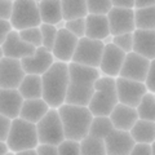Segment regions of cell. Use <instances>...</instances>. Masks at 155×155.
Here are the masks:
<instances>
[{
    "label": "cell",
    "mask_w": 155,
    "mask_h": 155,
    "mask_svg": "<svg viewBox=\"0 0 155 155\" xmlns=\"http://www.w3.org/2000/svg\"><path fill=\"white\" fill-rule=\"evenodd\" d=\"M58 155H80V142L65 140L57 146Z\"/></svg>",
    "instance_id": "obj_35"
},
{
    "label": "cell",
    "mask_w": 155,
    "mask_h": 155,
    "mask_svg": "<svg viewBox=\"0 0 155 155\" xmlns=\"http://www.w3.org/2000/svg\"><path fill=\"white\" fill-rule=\"evenodd\" d=\"M145 85L147 88V92L155 94V60L150 61V67H149L146 80H145Z\"/></svg>",
    "instance_id": "obj_37"
},
{
    "label": "cell",
    "mask_w": 155,
    "mask_h": 155,
    "mask_svg": "<svg viewBox=\"0 0 155 155\" xmlns=\"http://www.w3.org/2000/svg\"><path fill=\"white\" fill-rule=\"evenodd\" d=\"M106 155H129L136 145L129 132L114 129L105 140Z\"/></svg>",
    "instance_id": "obj_17"
},
{
    "label": "cell",
    "mask_w": 155,
    "mask_h": 155,
    "mask_svg": "<svg viewBox=\"0 0 155 155\" xmlns=\"http://www.w3.org/2000/svg\"><path fill=\"white\" fill-rule=\"evenodd\" d=\"M60 115L62 128H64L65 140L80 142L88 136L89 127L93 119L88 107L64 104L57 109Z\"/></svg>",
    "instance_id": "obj_3"
},
{
    "label": "cell",
    "mask_w": 155,
    "mask_h": 155,
    "mask_svg": "<svg viewBox=\"0 0 155 155\" xmlns=\"http://www.w3.org/2000/svg\"><path fill=\"white\" fill-rule=\"evenodd\" d=\"M151 151H153V155H155V141L151 143Z\"/></svg>",
    "instance_id": "obj_49"
},
{
    "label": "cell",
    "mask_w": 155,
    "mask_h": 155,
    "mask_svg": "<svg viewBox=\"0 0 155 155\" xmlns=\"http://www.w3.org/2000/svg\"><path fill=\"white\" fill-rule=\"evenodd\" d=\"M101 78L98 69H92L70 62L69 64V88L65 104L88 107L94 93V83Z\"/></svg>",
    "instance_id": "obj_1"
},
{
    "label": "cell",
    "mask_w": 155,
    "mask_h": 155,
    "mask_svg": "<svg viewBox=\"0 0 155 155\" xmlns=\"http://www.w3.org/2000/svg\"><path fill=\"white\" fill-rule=\"evenodd\" d=\"M110 35L118 36L123 34H133L136 30L134 26V9H120L111 8L107 16Z\"/></svg>",
    "instance_id": "obj_11"
},
{
    "label": "cell",
    "mask_w": 155,
    "mask_h": 155,
    "mask_svg": "<svg viewBox=\"0 0 155 155\" xmlns=\"http://www.w3.org/2000/svg\"><path fill=\"white\" fill-rule=\"evenodd\" d=\"M104 43L100 40H92L88 38H81L78 41V47L72 56L71 62L85 67L98 69L101 58L104 54Z\"/></svg>",
    "instance_id": "obj_8"
},
{
    "label": "cell",
    "mask_w": 155,
    "mask_h": 155,
    "mask_svg": "<svg viewBox=\"0 0 155 155\" xmlns=\"http://www.w3.org/2000/svg\"><path fill=\"white\" fill-rule=\"evenodd\" d=\"M41 98L51 109H58L65 104L69 88V64L56 61L41 75Z\"/></svg>",
    "instance_id": "obj_2"
},
{
    "label": "cell",
    "mask_w": 155,
    "mask_h": 155,
    "mask_svg": "<svg viewBox=\"0 0 155 155\" xmlns=\"http://www.w3.org/2000/svg\"><path fill=\"white\" fill-rule=\"evenodd\" d=\"M5 143L9 151L14 154L23 150L36 149L39 145L36 124L28 123L21 118L13 119Z\"/></svg>",
    "instance_id": "obj_5"
},
{
    "label": "cell",
    "mask_w": 155,
    "mask_h": 155,
    "mask_svg": "<svg viewBox=\"0 0 155 155\" xmlns=\"http://www.w3.org/2000/svg\"><path fill=\"white\" fill-rule=\"evenodd\" d=\"M136 30H155V5L145 9H134Z\"/></svg>",
    "instance_id": "obj_28"
},
{
    "label": "cell",
    "mask_w": 155,
    "mask_h": 155,
    "mask_svg": "<svg viewBox=\"0 0 155 155\" xmlns=\"http://www.w3.org/2000/svg\"><path fill=\"white\" fill-rule=\"evenodd\" d=\"M4 58V54H3V51H2V47H0V61Z\"/></svg>",
    "instance_id": "obj_50"
},
{
    "label": "cell",
    "mask_w": 155,
    "mask_h": 155,
    "mask_svg": "<svg viewBox=\"0 0 155 155\" xmlns=\"http://www.w3.org/2000/svg\"><path fill=\"white\" fill-rule=\"evenodd\" d=\"M39 145H52L58 146L65 141V134L62 123L57 109H51L40 122L36 123Z\"/></svg>",
    "instance_id": "obj_7"
},
{
    "label": "cell",
    "mask_w": 155,
    "mask_h": 155,
    "mask_svg": "<svg viewBox=\"0 0 155 155\" xmlns=\"http://www.w3.org/2000/svg\"><path fill=\"white\" fill-rule=\"evenodd\" d=\"M138 114V119L142 120H149V122L155 123V98L154 94L147 92L141 100L138 107L136 109Z\"/></svg>",
    "instance_id": "obj_30"
},
{
    "label": "cell",
    "mask_w": 155,
    "mask_h": 155,
    "mask_svg": "<svg viewBox=\"0 0 155 155\" xmlns=\"http://www.w3.org/2000/svg\"><path fill=\"white\" fill-rule=\"evenodd\" d=\"M25 76L19 60L4 57L0 61V89H18Z\"/></svg>",
    "instance_id": "obj_10"
},
{
    "label": "cell",
    "mask_w": 155,
    "mask_h": 155,
    "mask_svg": "<svg viewBox=\"0 0 155 155\" xmlns=\"http://www.w3.org/2000/svg\"><path fill=\"white\" fill-rule=\"evenodd\" d=\"M102 43H104V45H107V44H111L113 43V36L111 35H109L107 38H105L104 40H102Z\"/></svg>",
    "instance_id": "obj_48"
},
{
    "label": "cell",
    "mask_w": 155,
    "mask_h": 155,
    "mask_svg": "<svg viewBox=\"0 0 155 155\" xmlns=\"http://www.w3.org/2000/svg\"><path fill=\"white\" fill-rule=\"evenodd\" d=\"M51 110L47 102L43 98L39 100H25L21 107L19 118L28 123L36 124L44 118L45 114Z\"/></svg>",
    "instance_id": "obj_21"
},
{
    "label": "cell",
    "mask_w": 155,
    "mask_h": 155,
    "mask_svg": "<svg viewBox=\"0 0 155 155\" xmlns=\"http://www.w3.org/2000/svg\"><path fill=\"white\" fill-rule=\"evenodd\" d=\"M56 60L51 52H48L43 47L36 48L35 54L21 60V66L26 75H39L41 76L49 70V67L54 64Z\"/></svg>",
    "instance_id": "obj_14"
},
{
    "label": "cell",
    "mask_w": 155,
    "mask_h": 155,
    "mask_svg": "<svg viewBox=\"0 0 155 155\" xmlns=\"http://www.w3.org/2000/svg\"><path fill=\"white\" fill-rule=\"evenodd\" d=\"M129 133L136 143L151 145L155 141V123L149 122V120L138 119L134 123L132 129L129 130Z\"/></svg>",
    "instance_id": "obj_24"
},
{
    "label": "cell",
    "mask_w": 155,
    "mask_h": 155,
    "mask_svg": "<svg viewBox=\"0 0 155 155\" xmlns=\"http://www.w3.org/2000/svg\"><path fill=\"white\" fill-rule=\"evenodd\" d=\"M109 35H110V27L106 16L88 14L85 17V38L92 39V40L102 41Z\"/></svg>",
    "instance_id": "obj_22"
},
{
    "label": "cell",
    "mask_w": 155,
    "mask_h": 155,
    "mask_svg": "<svg viewBox=\"0 0 155 155\" xmlns=\"http://www.w3.org/2000/svg\"><path fill=\"white\" fill-rule=\"evenodd\" d=\"M23 101L17 89H0V115L11 120L19 118Z\"/></svg>",
    "instance_id": "obj_18"
},
{
    "label": "cell",
    "mask_w": 155,
    "mask_h": 155,
    "mask_svg": "<svg viewBox=\"0 0 155 155\" xmlns=\"http://www.w3.org/2000/svg\"><path fill=\"white\" fill-rule=\"evenodd\" d=\"M7 153H9V149L7 146V143L0 141V155H5Z\"/></svg>",
    "instance_id": "obj_46"
},
{
    "label": "cell",
    "mask_w": 155,
    "mask_h": 155,
    "mask_svg": "<svg viewBox=\"0 0 155 155\" xmlns=\"http://www.w3.org/2000/svg\"><path fill=\"white\" fill-rule=\"evenodd\" d=\"M154 98H155V94H154Z\"/></svg>",
    "instance_id": "obj_52"
},
{
    "label": "cell",
    "mask_w": 155,
    "mask_h": 155,
    "mask_svg": "<svg viewBox=\"0 0 155 155\" xmlns=\"http://www.w3.org/2000/svg\"><path fill=\"white\" fill-rule=\"evenodd\" d=\"M13 30V27L11 25L9 21H4V19H0V47L4 44L7 36L9 35V32Z\"/></svg>",
    "instance_id": "obj_41"
},
{
    "label": "cell",
    "mask_w": 155,
    "mask_h": 155,
    "mask_svg": "<svg viewBox=\"0 0 155 155\" xmlns=\"http://www.w3.org/2000/svg\"><path fill=\"white\" fill-rule=\"evenodd\" d=\"M129 155H153L151 145H149V143H136Z\"/></svg>",
    "instance_id": "obj_40"
},
{
    "label": "cell",
    "mask_w": 155,
    "mask_h": 155,
    "mask_svg": "<svg viewBox=\"0 0 155 155\" xmlns=\"http://www.w3.org/2000/svg\"><path fill=\"white\" fill-rule=\"evenodd\" d=\"M39 14H40L41 23L44 25H57L62 21V8L61 2L58 0H43L38 2Z\"/></svg>",
    "instance_id": "obj_23"
},
{
    "label": "cell",
    "mask_w": 155,
    "mask_h": 155,
    "mask_svg": "<svg viewBox=\"0 0 155 155\" xmlns=\"http://www.w3.org/2000/svg\"><path fill=\"white\" fill-rule=\"evenodd\" d=\"M114 130V125L109 116H93L88 134L92 137L105 140Z\"/></svg>",
    "instance_id": "obj_27"
},
{
    "label": "cell",
    "mask_w": 155,
    "mask_h": 155,
    "mask_svg": "<svg viewBox=\"0 0 155 155\" xmlns=\"http://www.w3.org/2000/svg\"><path fill=\"white\" fill-rule=\"evenodd\" d=\"M133 52L149 61L155 60V30H134Z\"/></svg>",
    "instance_id": "obj_19"
},
{
    "label": "cell",
    "mask_w": 155,
    "mask_h": 155,
    "mask_svg": "<svg viewBox=\"0 0 155 155\" xmlns=\"http://www.w3.org/2000/svg\"><path fill=\"white\" fill-rule=\"evenodd\" d=\"M2 51L4 57L13 58V60H23L26 57H31L35 54L36 48L27 44L18 35V31L12 30L7 36L4 44L2 45Z\"/></svg>",
    "instance_id": "obj_16"
},
{
    "label": "cell",
    "mask_w": 155,
    "mask_h": 155,
    "mask_svg": "<svg viewBox=\"0 0 155 155\" xmlns=\"http://www.w3.org/2000/svg\"><path fill=\"white\" fill-rule=\"evenodd\" d=\"M13 2L11 0H0V19L9 21L12 16Z\"/></svg>",
    "instance_id": "obj_38"
},
{
    "label": "cell",
    "mask_w": 155,
    "mask_h": 155,
    "mask_svg": "<svg viewBox=\"0 0 155 155\" xmlns=\"http://www.w3.org/2000/svg\"><path fill=\"white\" fill-rule=\"evenodd\" d=\"M80 155H106L105 141L88 134L80 141Z\"/></svg>",
    "instance_id": "obj_29"
},
{
    "label": "cell",
    "mask_w": 155,
    "mask_h": 155,
    "mask_svg": "<svg viewBox=\"0 0 155 155\" xmlns=\"http://www.w3.org/2000/svg\"><path fill=\"white\" fill-rule=\"evenodd\" d=\"M111 8H113L111 0H88L87 2L88 14H93V16H107Z\"/></svg>",
    "instance_id": "obj_31"
},
{
    "label": "cell",
    "mask_w": 155,
    "mask_h": 155,
    "mask_svg": "<svg viewBox=\"0 0 155 155\" xmlns=\"http://www.w3.org/2000/svg\"><path fill=\"white\" fill-rule=\"evenodd\" d=\"M62 8V19L65 22L74 21V19L85 18L88 16V9H87V2L84 0H64L61 2Z\"/></svg>",
    "instance_id": "obj_26"
},
{
    "label": "cell",
    "mask_w": 155,
    "mask_h": 155,
    "mask_svg": "<svg viewBox=\"0 0 155 155\" xmlns=\"http://www.w3.org/2000/svg\"><path fill=\"white\" fill-rule=\"evenodd\" d=\"M150 67V61L146 60L145 57L137 54L134 52H130L125 56L123 67L120 70L119 78H124V79L140 81V83H145Z\"/></svg>",
    "instance_id": "obj_12"
},
{
    "label": "cell",
    "mask_w": 155,
    "mask_h": 155,
    "mask_svg": "<svg viewBox=\"0 0 155 155\" xmlns=\"http://www.w3.org/2000/svg\"><path fill=\"white\" fill-rule=\"evenodd\" d=\"M113 44L122 49L125 54L133 52V34H123V35L113 36Z\"/></svg>",
    "instance_id": "obj_34"
},
{
    "label": "cell",
    "mask_w": 155,
    "mask_h": 155,
    "mask_svg": "<svg viewBox=\"0 0 155 155\" xmlns=\"http://www.w3.org/2000/svg\"><path fill=\"white\" fill-rule=\"evenodd\" d=\"M114 8L120 9H134V0H111Z\"/></svg>",
    "instance_id": "obj_43"
},
{
    "label": "cell",
    "mask_w": 155,
    "mask_h": 155,
    "mask_svg": "<svg viewBox=\"0 0 155 155\" xmlns=\"http://www.w3.org/2000/svg\"><path fill=\"white\" fill-rule=\"evenodd\" d=\"M36 151L38 155H58L57 146H52V145H38Z\"/></svg>",
    "instance_id": "obj_42"
},
{
    "label": "cell",
    "mask_w": 155,
    "mask_h": 155,
    "mask_svg": "<svg viewBox=\"0 0 155 155\" xmlns=\"http://www.w3.org/2000/svg\"><path fill=\"white\" fill-rule=\"evenodd\" d=\"M109 118L114 125V129L129 132L134 125V123L138 120V114H137V110L136 109L128 107V106L122 105V104H118L114 107V110L111 111Z\"/></svg>",
    "instance_id": "obj_20"
},
{
    "label": "cell",
    "mask_w": 155,
    "mask_h": 155,
    "mask_svg": "<svg viewBox=\"0 0 155 155\" xmlns=\"http://www.w3.org/2000/svg\"><path fill=\"white\" fill-rule=\"evenodd\" d=\"M65 28L72 35H75L78 39L85 38V18L74 19V21L66 22Z\"/></svg>",
    "instance_id": "obj_36"
},
{
    "label": "cell",
    "mask_w": 155,
    "mask_h": 155,
    "mask_svg": "<svg viewBox=\"0 0 155 155\" xmlns=\"http://www.w3.org/2000/svg\"><path fill=\"white\" fill-rule=\"evenodd\" d=\"M65 25H66V22L62 19V21H60L57 25H54V27L57 28V31H58V30H62V28H65Z\"/></svg>",
    "instance_id": "obj_47"
},
{
    "label": "cell",
    "mask_w": 155,
    "mask_h": 155,
    "mask_svg": "<svg viewBox=\"0 0 155 155\" xmlns=\"http://www.w3.org/2000/svg\"><path fill=\"white\" fill-rule=\"evenodd\" d=\"M155 5V0H136L134 9H145Z\"/></svg>",
    "instance_id": "obj_44"
},
{
    "label": "cell",
    "mask_w": 155,
    "mask_h": 155,
    "mask_svg": "<svg viewBox=\"0 0 155 155\" xmlns=\"http://www.w3.org/2000/svg\"><path fill=\"white\" fill-rule=\"evenodd\" d=\"M115 84L119 104L132 109H137L143 96L147 93V88L145 83H140V81L124 79V78H116Z\"/></svg>",
    "instance_id": "obj_9"
},
{
    "label": "cell",
    "mask_w": 155,
    "mask_h": 155,
    "mask_svg": "<svg viewBox=\"0 0 155 155\" xmlns=\"http://www.w3.org/2000/svg\"><path fill=\"white\" fill-rule=\"evenodd\" d=\"M125 53L119 49L116 45L111 44L105 45L104 48V54L101 58V64L98 70L102 74V76H109V78H119L120 70L123 67L124 60H125Z\"/></svg>",
    "instance_id": "obj_13"
},
{
    "label": "cell",
    "mask_w": 155,
    "mask_h": 155,
    "mask_svg": "<svg viewBox=\"0 0 155 155\" xmlns=\"http://www.w3.org/2000/svg\"><path fill=\"white\" fill-rule=\"evenodd\" d=\"M16 155H38L36 149H31V150H23V151L16 153Z\"/></svg>",
    "instance_id": "obj_45"
},
{
    "label": "cell",
    "mask_w": 155,
    "mask_h": 155,
    "mask_svg": "<svg viewBox=\"0 0 155 155\" xmlns=\"http://www.w3.org/2000/svg\"><path fill=\"white\" fill-rule=\"evenodd\" d=\"M5 155H16V154H14V153H12V151H9V153H7Z\"/></svg>",
    "instance_id": "obj_51"
},
{
    "label": "cell",
    "mask_w": 155,
    "mask_h": 155,
    "mask_svg": "<svg viewBox=\"0 0 155 155\" xmlns=\"http://www.w3.org/2000/svg\"><path fill=\"white\" fill-rule=\"evenodd\" d=\"M118 104L115 79L109 76L98 78L94 83V93L88 105L91 114L93 116H109Z\"/></svg>",
    "instance_id": "obj_4"
},
{
    "label": "cell",
    "mask_w": 155,
    "mask_h": 155,
    "mask_svg": "<svg viewBox=\"0 0 155 155\" xmlns=\"http://www.w3.org/2000/svg\"><path fill=\"white\" fill-rule=\"evenodd\" d=\"M11 124H12L11 119L0 115V141L2 142H7L9 130H11Z\"/></svg>",
    "instance_id": "obj_39"
},
{
    "label": "cell",
    "mask_w": 155,
    "mask_h": 155,
    "mask_svg": "<svg viewBox=\"0 0 155 155\" xmlns=\"http://www.w3.org/2000/svg\"><path fill=\"white\" fill-rule=\"evenodd\" d=\"M19 38L25 43L30 44L35 48L41 47L43 44V38H41V31L39 27H32V28H26V30L18 31Z\"/></svg>",
    "instance_id": "obj_33"
},
{
    "label": "cell",
    "mask_w": 155,
    "mask_h": 155,
    "mask_svg": "<svg viewBox=\"0 0 155 155\" xmlns=\"http://www.w3.org/2000/svg\"><path fill=\"white\" fill-rule=\"evenodd\" d=\"M78 41H79V39L69 32L66 28L58 30L54 47L52 49V54L54 60L64 62V64H70L78 47Z\"/></svg>",
    "instance_id": "obj_15"
},
{
    "label": "cell",
    "mask_w": 155,
    "mask_h": 155,
    "mask_svg": "<svg viewBox=\"0 0 155 155\" xmlns=\"http://www.w3.org/2000/svg\"><path fill=\"white\" fill-rule=\"evenodd\" d=\"M39 28H40V31H41V38H43L41 47L52 53V49H53V47H54L56 38H57V32H58L57 28L52 25H44V23H41V25L39 26Z\"/></svg>",
    "instance_id": "obj_32"
},
{
    "label": "cell",
    "mask_w": 155,
    "mask_h": 155,
    "mask_svg": "<svg viewBox=\"0 0 155 155\" xmlns=\"http://www.w3.org/2000/svg\"><path fill=\"white\" fill-rule=\"evenodd\" d=\"M19 94L23 100H39L43 96L41 76L39 75H26L23 78L21 85L18 87Z\"/></svg>",
    "instance_id": "obj_25"
},
{
    "label": "cell",
    "mask_w": 155,
    "mask_h": 155,
    "mask_svg": "<svg viewBox=\"0 0 155 155\" xmlns=\"http://www.w3.org/2000/svg\"><path fill=\"white\" fill-rule=\"evenodd\" d=\"M13 30L22 31L26 28L39 27L41 25L38 2L34 0H16L13 2L12 16L9 19Z\"/></svg>",
    "instance_id": "obj_6"
}]
</instances>
